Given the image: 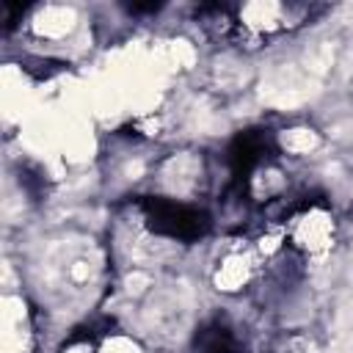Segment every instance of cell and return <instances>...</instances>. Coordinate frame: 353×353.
I'll return each instance as SVG.
<instances>
[{
  "instance_id": "6da1fadb",
  "label": "cell",
  "mask_w": 353,
  "mask_h": 353,
  "mask_svg": "<svg viewBox=\"0 0 353 353\" xmlns=\"http://www.w3.org/2000/svg\"><path fill=\"white\" fill-rule=\"evenodd\" d=\"M143 218L152 226V232L174 237V240H196L210 226V221L201 210L179 204V201H163V199L146 201Z\"/></svg>"
}]
</instances>
